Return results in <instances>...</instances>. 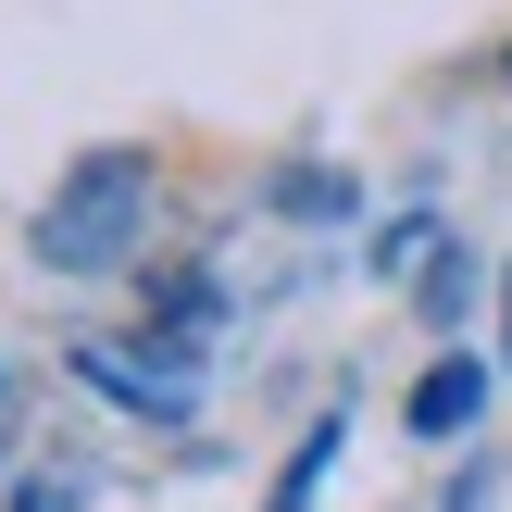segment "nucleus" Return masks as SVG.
<instances>
[{
	"label": "nucleus",
	"instance_id": "nucleus-1",
	"mask_svg": "<svg viewBox=\"0 0 512 512\" xmlns=\"http://www.w3.org/2000/svg\"><path fill=\"white\" fill-rule=\"evenodd\" d=\"M150 225H163V163L125 150V138H100V150H75V163L50 175L25 250H38L50 275H75V288H100V275H125L150 250Z\"/></svg>",
	"mask_w": 512,
	"mask_h": 512
},
{
	"label": "nucleus",
	"instance_id": "nucleus-2",
	"mask_svg": "<svg viewBox=\"0 0 512 512\" xmlns=\"http://www.w3.org/2000/svg\"><path fill=\"white\" fill-rule=\"evenodd\" d=\"M75 375H88L113 413H138V425H188L200 413V338H175V325H150V338H88Z\"/></svg>",
	"mask_w": 512,
	"mask_h": 512
},
{
	"label": "nucleus",
	"instance_id": "nucleus-3",
	"mask_svg": "<svg viewBox=\"0 0 512 512\" xmlns=\"http://www.w3.org/2000/svg\"><path fill=\"white\" fill-rule=\"evenodd\" d=\"M475 413H488V363H475V350H438L425 388H413V438L425 450H438V438H475Z\"/></svg>",
	"mask_w": 512,
	"mask_h": 512
},
{
	"label": "nucleus",
	"instance_id": "nucleus-4",
	"mask_svg": "<svg viewBox=\"0 0 512 512\" xmlns=\"http://www.w3.org/2000/svg\"><path fill=\"white\" fill-rule=\"evenodd\" d=\"M338 438H350V413H313V425H300L288 475H275V512H313V488H325V463H338Z\"/></svg>",
	"mask_w": 512,
	"mask_h": 512
},
{
	"label": "nucleus",
	"instance_id": "nucleus-5",
	"mask_svg": "<svg viewBox=\"0 0 512 512\" xmlns=\"http://www.w3.org/2000/svg\"><path fill=\"white\" fill-rule=\"evenodd\" d=\"M488 500H500V475L475 463V475H463V500H450V512H488Z\"/></svg>",
	"mask_w": 512,
	"mask_h": 512
},
{
	"label": "nucleus",
	"instance_id": "nucleus-6",
	"mask_svg": "<svg viewBox=\"0 0 512 512\" xmlns=\"http://www.w3.org/2000/svg\"><path fill=\"white\" fill-rule=\"evenodd\" d=\"M13 512H63V500H50V488H38V475H25V488H13Z\"/></svg>",
	"mask_w": 512,
	"mask_h": 512
},
{
	"label": "nucleus",
	"instance_id": "nucleus-7",
	"mask_svg": "<svg viewBox=\"0 0 512 512\" xmlns=\"http://www.w3.org/2000/svg\"><path fill=\"white\" fill-rule=\"evenodd\" d=\"M500 363H512V288H500Z\"/></svg>",
	"mask_w": 512,
	"mask_h": 512
},
{
	"label": "nucleus",
	"instance_id": "nucleus-8",
	"mask_svg": "<svg viewBox=\"0 0 512 512\" xmlns=\"http://www.w3.org/2000/svg\"><path fill=\"white\" fill-rule=\"evenodd\" d=\"M0 400H13V375H0Z\"/></svg>",
	"mask_w": 512,
	"mask_h": 512
}]
</instances>
